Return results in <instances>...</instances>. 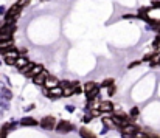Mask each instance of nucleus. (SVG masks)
<instances>
[{"instance_id":"obj_1","label":"nucleus","mask_w":160,"mask_h":138,"mask_svg":"<svg viewBox=\"0 0 160 138\" xmlns=\"http://www.w3.org/2000/svg\"><path fill=\"white\" fill-rule=\"evenodd\" d=\"M20 10H22V8L17 6V5L11 6V10L6 12V23H14V20H16L17 17H19V14H20Z\"/></svg>"},{"instance_id":"obj_10","label":"nucleus","mask_w":160,"mask_h":138,"mask_svg":"<svg viewBox=\"0 0 160 138\" xmlns=\"http://www.w3.org/2000/svg\"><path fill=\"white\" fill-rule=\"evenodd\" d=\"M48 93H50V95H54V96H61V95H62V87L56 86V87L50 88V90H48Z\"/></svg>"},{"instance_id":"obj_17","label":"nucleus","mask_w":160,"mask_h":138,"mask_svg":"<svg viewBox=\"0 0 160 138\" xmlns=\"http://www.w3.org/2000/svg\"><path fill=\"white\" fill-rule=\"evenodd\" d=\"M103 86L104 87H112L113 86V79H106V81L103 82Z\"/></svg>"},{"instance_id":"obj_3","label":"nucleus","mask_w":160,"mask_h":138,"mask_svg":"<svg viewBox=\"0 0 160 138\" xmlns=\"http://www.w3.org/2000/svg\"><path fill=\"white\" fill-rule=\"evenodd\" d=\"M56 129H58V132H61V133H67L68 130H72V129H73V126L68 121H59Z\"/></svg>"},{"instance_id":"obj_12","label":"nucleus","mask_w":160,"mask_h":138,"mask_svg":"<svg viewBox=\"0 0 160 138\" xmlns=\"http://www.w3.org/2000/svg\"><path fill=\"white\" fill-rule=\"evenodd\" d=\"M95 88H97V84L90 81V82H87V84H86V86H84V92H86V93H89V92L95 90Z\"/></svg>"},{"instance_id":"obj_11","label":"nucleus","mask_w":160,"mask_h":138,"mask_svg":"<svg viewBox=\"0 0 160 138\" xmlns=\"http://www.w3.org/2000/svg\"><path fill=\"white\" fill-rule=\"evenodd\" d=\"M79 133H81V137H83V138H97L90 130H87V129H81Z\"/></svg>"},{"instance_id":"obj_9","label":"nucleus","mask_w":160,"mask_h":138,"mask_svg":"<svg viewBox=\"0 0 160 138\" xmlns=\"http://www.w3.org/2000/svg\"><path fill=\"white\" fill-rule=\"evenodd\" d=\"M13 31H14V25L13 23H6L5 26H2V30H0V33H3V34H13Z\"/></svg>"},{"instance_id":"obj_5","label":"nucleus","mask_w":160,"mask_h":138,"mask_svg":"<svg viewBox=\"0 0 160 138\" xmlns=\"http://www.w3.org/2000/svg\"><path fill=\"white\" fill-rule=\"evenodd\" d=\"M47 76H48L47 73L40 72L39 75L33 76V81H34V84H38V86H44V84H45V79H47Z\"/></svg>"},{"instance_id":"obj_2","label":"nucleus","mask_w":160,"mask_h":138,"mask_svg":"<svg viewBox=\"0 0 160 138\" xmlns=\"http://www.w3.org/2000/svg\"><path fill=\"white\" fill-rule=\"evenodd\" d=\"M121 132L126 138H134V133L137 132V126L135 124H126V126H121Z\"/></svg>"},{"instance_id":"obj_21","label":"nucleus","mask_w":160,"mask_h":138,"mask_svg":"<svg viewBox=\"0 0 160 138\" xmlns=\"http://www.w3.org/2000/svg\"><path fill=\"white\" fill-rule=\"evenodd\" d=\"M154 5H155V6H159V8H160V2H154Z\"/></svg>"},{"instance_id":"obj_18","label":"nucleus","mask_w":160,"mask_h":138,"mask_svg":"<svg viewBox=\"0 0 160 138\" xmlns=\"http://www.w3.org/2000/svg\"><path fill=\"white\" fill-rule=\"evenodd\" d=\"M137 115H138V109H137V107H134V109L131 110V117H134V118H135Z\"/></svg>"},{"instance_id":"obj_6","label":"nucleus","mask_w":160,"mask_h":138,"mask_svg":"<svg viewBox=\"0 0 160 138\" xmlns=\"http://www.w3.org/2000/svg\"><path fill=\"white\" fill-rule=\"evenodd\" d=\"M44 86H47V88H53V87H56L59 86V81H58V78H54V76H47V79H45V84Z\"/></svg>"},{"instance_id":"obj_19","label":"nucleus","mask_w":160,"mask_h":138,"mask_svg":"<svg viewBox=\"0 0 160 138\" xmlns=\"http://www.w3.org/2000/svg\"><path fill=\"white\" fill-rule=\"evenodd\" d=\"M154 47H155V48H160V36L154 41Z\"/></svg>"},{"instance_id":"obj_20","label":"nucleus","mask_w":160,"mask_h":138,"mask_svg":"<svg viewBox=\"0 0 160 138\" xmlns=\"http://www.w3.org/2000/svg\"><path fill=\"white\" fill-rule=\"evenodd\" d=\"M0 138H6V132H5V130L0 132Z\"/></svg>"},{"instance_id":"obj_7","label":"nucleus","mask_w":160,"mask_h":138,"mask_svg":"<svg viewBox=\"0 0 160 138\" xmlns=\"http://www.w3.org/2000/svg\"><path fill=\"white\" fill-rule=\"evenodd\" d=\"M98 109L101 110V112H111V110L113 109V106H112V102H109V101H103Z\"/></svg>"},{"instance_id":"obj_13","label":"nucleus","mask_w":160,"mask_h":138,"mask_svg":"<svg viewBox=\"0 0 160 138\" xmlns=\"http://www.w3.org/2000/svg\"><path fill=\"white\" fill-rule=\"evenodd\" d=\"M36 123L33 118H25V119H22V126H36Z\"/></svg>"},{"instance_id":"obj_14","label":"nucleus","mask_w":160,"mask_h":138,"mask_svg":"<svg viewBox=\"0 0 160 138\" xmlns=\"http://www.w3.org/2000/svg\"><path fill=\"white\" fill-rule=\"evenodd\" d=\"M26 64H28V61H26L25 57H17V59H16V65L19 67V68H22V67L26 65Z\"/></svg>"},{"instance_id":"obj_16","label":"nucleus","mask_w":160,"mask_h":138,"mask_svg":"<svg viewBox=\"0 0 160 138\" xmlns=\"http://www.w3.org/2000/svg\"><path fill=\"white\" fill-rule=\"evenodd\" d=\"M28 3H30V0H19V2L16 3V5H17V6H20V8H24V6L28 5Z\"/></svg>"},{"instance_id":"obj_15","label":"nucleus","mask_w":160,"mask_h":138,"mask_svg":"<svg viewBox=\"0 0 160 138\" xmlns=\"http://www.w3.org/2000/svg\"><path fill=\"white\" fill-rule=\"evenodd\" d=\"M33 65H34V64H26V65H24V67L20 68V72H22V73H25V75H28V73H30V70L33 68Z\"/></svg>"},{"instance_id":"obj_4","label":"nucleus","mask_w":160,"mask_h":138,"mask_svg":"<svg viewBox=\"0 0 160 138\" xmlns=\"http://www.w3.org/2000/svg\"><path fill=\"white\" fill-rule=\"evenodd\" d=\"M54 118L53 117H45L42 118V121H40V126H42L44 129H53L54 127Z\"/></svg>"},{"instance_id":"obj_8","label":"nucleus","mask_w":160,"mask_h":138,"mask_svg":"<svg viewBox=\"0 0 160 138\" xmlns=\"http://www.w3.org/2000/svg\"><path fill=\"white\" fill-rule=\"evenodd\" d=\"M40 72H44V67L42 65H33V68L30 70V73H28V76H36V75H39Z\"/></svg>"}]
</instances>
